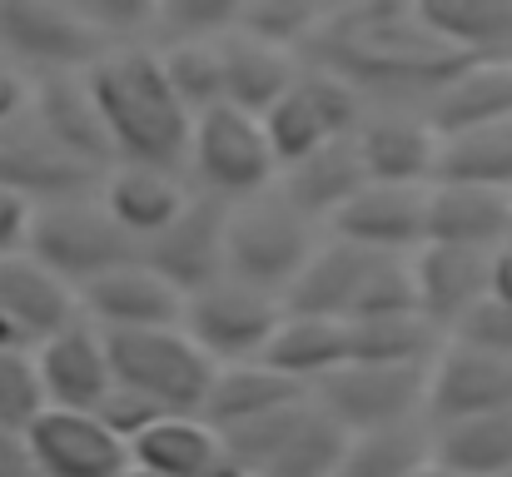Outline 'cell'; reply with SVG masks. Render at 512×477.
<instances>
[{"label": "cell", "mask_w": 512, "mask_h": 477, "mask_svg": "<svg viewBox=\"0 0 512 477\" xmlns=\"http://www.w3.org/2000/svg\"><path fill=\"white\" fill-rule=\"evenodd\" d=\"M110 45L80 10V0H10L0 5V60L40 75H85L95 60H105Z\"/></svg>", "instance_id": "9c48e42d"}, {"label": "cell", "mask_w": 512, "mask_h": 477, "mask_svg": "<svg viewBox=\"0 0 512 477\" xmlns=\"http://www.w3.org/2000/svg\"><path fill=\"white\" fill-rule=\"evenodd\" d=\"M219 443L224 463L249 477H329L348 448V433L319 413L314 398H299L259 423L219 433Z\"/></svg>", "instance_id": "52a82bcc"}, {"label": "cell", "mask_w": 512, "mask_h": 477, "mask_svg": "<svg viewBox=\"0 0 512 477\" xmlns=\"http://www.w3.org/2000/svg\"><path fill=\"white\" fill-rule=\"evenodd\" d=\"M0 477H35L30 448H25V433L0 428Z\"/></svg>", "instance_id": "ee69618b"}, {"label": "cell", "mask_w": 512, "mask_h": 477, "mask_svg": "<svg viewBox=\"0 0 512 477\" xmlns=\"http://www.w3.org/2000/svg\"><path fill=\"white\" fill-rule=\"evenodd\" d=\"M508 477H512V473H508Z\"/></svg>", "instance_id": "681fc988"}, {"label": "cell", "mask_w": 512, "mask_h": 477, "mask_svg": "<svg viewBox=\"0 0 512 477\" xmlns=\"http://www.w3.org/2000/svg\"><path fill=\"white\" fill-rule=\"evenodd\" d=\"M35 353V373H40V393L45 408H65V413H95L115 378H110V353H105V333L90 318H75L70 328H60L55 338H45Z\"/></svg>", "instance_id": "e0dca14e"}, {"label": "cell", "mask_w": 512, "mask_h": 477, "mask_svg": "<svg viewBox=\"0 0 512 477\" xmlns=\"http://www.w3.org/2000/svg\"><path fill=\"white\" fill-rule=\"evenodd\" d=\"M279 318H284V299L249 289V284L224 274V279H214V284H204L184 299L179 328L214 368H229V363H259Z\"/></svg>", "instance_id": "8fae6325"}, {"label": "cell", "mask_w": 512, "mask_h": 477, "mask_svg": "<svg viewBox=\"0 0 512 477\" xmlns=\"http://www.w3.org/2000/svg\"><path fill=\"white\" fill-rule=\"evenodd\" d=\"M30 95H35V80L15 70L10 60H0V130L30 115Z\"/></svg>", "instance_id": "b9f144b4"}, {"label": "cell", "mask_w": 512, "mask_h": 477, "mask_svg": "<svg viewBox=\"0 0 512 477\" xmlns=\"http://www.w3.org/2000/svg\"><path fill=\"white\" fill-rule=\"evenodd\" d=\"M353 155L368 184L428 189L438 174V130L423 105H368L353 130Z\"/></svg>", "instance_id": "4fadbf2b"}, {"label": "cell", "mask_w": 512, "mask_h": 477, "mask_svg": "<svg viewBox=\"0 0 512 477\" xmlns=\"http://www.w3.org/2000/svg\"><path fill=\"white\" fill-rule=\"evenodd\" d=\"M35 209H40V204H30V199L0 189V259L25 254V244H30V224H35Z\"/></svg>", "instance_id": "60d3db41"}, {"label": "cell", "mask_w": 512, "mask_h": 477, "mask_svg": "<svg viewBox=\"0 0 512 477\" xmlns=\"http://www.w3.org/2000/svg\"><path fill=\"white\" fill-rule=\"evenodd\" d=\"M209 477H249V473H239V468H234V463H224V468H219V473H209Z\"/></svg>", "instance_id": "7dc6e473"}, {"label": "cell", "mask_w": 512, "mask_h": 477, "mask_svg": "<svg viewBox=\"0 0 512 477\" xmlns=\"http://www.w3.org/2000/svg\"><path fill=\"white\" fill-rule=\"evenodd\" d=\"M105 214L125 229V239L135 249H145L155 234H165L179 209L194 199L189 179L174 169H155V164H110L95 184Z\"/></svg>", "instance_id": "44dd1931"}, {"label": "cell", "mask_w": 512, "mask_h": 477, "mask_svg": "<svg viewBox=\"0 0 512 477\" xmlns=\"http://www.w3.org/2000/svg\"><path fill=\"white\" fill-rule=\"evenodd\" d=\"M428 458L453 477H508L512 473V408L428 428Z\"/></svg>", "instance_id": "1f68e13d"}, {"label": "cell", "mask_w": 512, "mask_h": 477, "mask_svg": "<svg viewBox=\"0 0 512 477\" xmlns=\"http://www.w3.org/2000/svg\"><path fill=\"white\" fill-rule=\"evenodd\" d=\"M368 179H363V169H358V155H353V140H343V145H329V150H319V155L299 159V164H289L284 174H279V194L299 209V214H309L319 229L339 214L343 204L363 189Z\"/></svg>", "instance_id": "d6a6232c"}, {"label": "cell", "mask_w": 512, "mask_h": 477, "mask_svg": "<svg viewBox=\"0 0 512 477\" xmlns=\"http://www.w3.org/2000/svg\"><path fill=\"white\" fill-rule=\"evenodd\" d=\"M324 10L329 5H309V0H244L234 30H244V35H254V40H264V45L304 60L309 40L324 25Z\"/></svg>", "instance_id": "8d00e7d4"}, {"label": "cell", "mask_w": 512, "mask_h": 477, "mask_svg": "<svg viewBox=\"0 0 512 477\" xmlns=\"http://www.w3.org/2000/svg\"><path fill=\"white\" fill-rule=\"evenodd\" d=\"M30 120L40 125V135L60 155L85 164L90 174H105L115 164L100 105H95V90H90L85 75H40L35 95H30Z\"/></svg>", "instance_id": "ffe728a7"}, {"label": "cell", "mask_w": 512, "mask_h": 477, "mask_svg": "<svg viewBox=\"0 0 512 477\" xmlns=\"http://www.w3.org/2000/svg\"><path fill=\"white\" fill-rule=\"evenodd\" d=\"M319 244H324V229L309 214H299L279 194V184L244 204H229L224 214V274L274 299L294 289V279L304 274Z\"/></svg>", "instance_id": "277c9868"}, {"label": "cell", "mask_w": 512, "mask_h": 477, "mask_svg": "<svg viewBox=\"0 0 512 477\" xmlns=\"http://www.w3.org/2000/svg\"><path fill=\"white\" fill-rule=\"evenodd\" d=\"M224 214H229V204L194 194L170 229L155 234L140 249V259L170 284L179 299H189L194 289L224 279Z\"/></svg>", "instance_id": "2e32d148"}, {"label": "cell", "mask_w": 512, "mask_h": 477, "mask_svg": "<svg viewBox=\"0 0 512 477\" xmlns=\"http://www.w3.org/2000/svg\"><path fill=\"white\" fill-rule=\"evenodd\" d=\"M304 60L244 35V30H229L219 40V75H224V105L244 110V115H269V105L294 85Z\"/></svg>", "instance_id": "f546056e"}, {"label": "cell", "mask_w": 512, "mask_h": 477, "mask_svg": "<svg viewBox=\"0 0 512 477\" xmlns=\"http://www.w3.org/2000/svg\"><path fill=\"white\" fill-rule=\"evenodd\" d=\"M438 140L512 120V65H458L423 105Z\"/></svg>", "instance_id": "4316f807"}, {"label": "cell", "mask_w": 512, "mask_h": 477, "mask_svg": "<svg viewBox=\"0 0 512 477\" xmlns=\"http://www.w3.org/2000/svg\"><path fill=\"white\" fill-rule=\"evenodd\" d=\"M25 448L35 477H115L130 463L125 443L95 413H65V408H45L25 428Z\"/></svg>", "instance_id": "ac0fdd59"}, {"label": "cell", "mask_w": 512, "mask_h": 477, "mask_svg": "<svg viewBox=\"0 0 512 477\" xmlns=\"http://www.w3.org/2000/svg\"><path fill=\"white\" fill-rule=\"evenodd\" d=\"M348 328V363H383V368H428L443 348V333L418 314H383L343 323Z\"/></svg>", "instance_id": "e575fe53"}, {"label": "cell", "mask_w": 512, "mask_h": 477, "mask_svg": "<svg viewBox=\"0 0 512 477\" xmlns=\"http://www.w3.org/2000/svg\"><path fill=\"white\" fill-rule=\"evenodd\" d=\"M75 318H85L80 294L65 279H55L30 254L0 259V338H10L20 348H40L45 338H55Z\"/></svg>", "instance_id": "d6986e66"}, {"label": "cell", "mask_w": 512, "mask_h": 477, "mask_svg": "<svg viewBox=\"0 0 512 477\" xmlns=\"http://www.w3.org/2000/svg\"><path fill=\"white\" fill-rule=\"evenodd\" d=\"M443 343H458V348H473V353H488V358H512V314L498 309L493 299H483L478 309L458 318V328Z\"/></svg>", "instance_id": "ab89813d"}, {"label": "cell", "mask_w": 512, "mask_h": 477, "mask_svg": "<svg viewBox=\"0 0 512 477\" xmlns=\"http://www.w3.org/2000/svg\"><path fill=\"white\" fill-rule=\"evenodd\" d=\"M408 477H453V473H443V468H438V463H433V458H428V463H423V468H418V473H408Z\"/></svg>", "instance_id": "f6af8a7d"}, {"label": "cell", "mask_w": 512, "mask_h": 477, "mask_svg": "<svg viewBox=\"0 0 512 477\" xmlns=\"http://www.w3.org/2000/svg\"><path fill=\"white\" fill-rule=\"evenodd\" d=\"M299 398H309V393L294 388L289 378L269 373L264 363H229V368H214L199 418L214 433H234V428L259 423V418H269V413H279V408H289Z\"/></svg>", "instance_id": "4dcf8cb0"}, {"label": "cell", "mask_w": 512, "mask_h": 477, "mask_svg": "<svg viewBox=\"0 0 512 477\" xmlns=\"http://www.w3.org/2000/svg\"><path fill=\"white\" fill-rule=\"evenodd\" d=\"M284 309L304 318H329V323H358V318L383 314H418L413 309V279L408 259H383L363 254L353 244H339L324 234L294 289L284 294Z\"/></svg>", "instance_id": "3957f363"}, {"label": "cell", "mask_w": 512, "mask_h": 477, "mask_svg": "<svg viewBox=\"0 0 512 477\" xmlns=\"http://www.w3.org/2000/svg\"><path fill=\"white\" fill-rule=\"evenodd\" d=\"M184 299L145 264L130 259L110 274H100L95 284L80 289V314L90 318L100 333H140V328H170L179 323Z\"/></svg>", "instance_id": "7402d4cb"}, {"label": "cell", "mask_w": 512, "mask_h": 477, "mask_svg": "<svg viewBox=\"0 0 512 477\" xmlns=\"http://www.w3.org/2000/svg\"><path fill=\"white\" fill-rule=\"evenodd\" d=\"M512 408V358H488L458 343H443L423 383V428H448L483 413Z\"/></svg>", "instance_id": "5bb4252c"}, {"label": "cell", "mask_w": 512, "mask_h": 477, "mask_svg": "<svg viewBox=\"0 0 512 477\" xmlns=\"http://www.w3.org/2000/svg\"><path fill=\"white\" fill-rule=\"evenodd\" d=\"M433 184H473V189L512 194V120L438 140Z\"/></svg>", "instance_id": "836d02e7"}, {"label": "cell", "mask_w": 512, "mask_h": 477, "mask_svg": "<svg viewBox=\"0 0 512 477\" xmlns=\"http://www.w3.org/2000/svg\"><path fill=\"white\" fill-rule=\"evenodd\" d=\"M95 184H100V174H90L85 164L60 155L40 135V125L30 115L0 130V189H10V194H20L30 204H50V199L85 194Z\"/></svg>", "instance_id": "d4e9b609"}, {"label": "cell", "mask_w": 512, "mask_h": 477, "mask_svg": "<svg viewBox=\"0 0 512 477\" xmlns=\"http://www.w3.org/2000/svg\"><path fill=\"white\" fill-rule=\"evenodd\" d=\"M259 363L279 378H289L294 388L314 393L329 373H339L348 363V328L343 323H329V318H304V314H289L279 318L274 338L264 343Z\"/></svg>", "instance_id": "83f0119b"}, {"label": "cell", "mask_w": 512, "mask_h": 477, "mask_svg": "<svg viewBox=\"0 0 512 477\" xmlns=\"http://www.w3.org/2000/svg\"><path fill=\"white\" fill-rule=\"evenodd\" d=\"M363 110L368 105L358 100V90H348L339 75H329L319 65H299L294 85L264 115V135H269V150L279 159V174L299 159L329 150V145L353 140Z\"/></svg>", "instance_id": "30bf717a"}, {"label": "cell", "mask_w": 512, "mask_h": 477, "mask_svg": "<svg viewBox=\"0 0 512 477\" xmlns=\"http://www.w3.org/2000/svg\"><path fill=\"white\" fill-rule=\"evenodd\" d=\"M488 299L512 314V244H503L498 254H488Z\"/></svg>", "instance_id": "7bdbcfd3"}, {"label": "cell", "mask_w": 512, "mask_h": 477, "mask_svg": "<svg viewBox=\"0 0 512 477\" xmlns=\"http://www.w3.org/2000/svg\"><path fill=\"white\" fill-rule=\"evenodd\" d=\"M458 65H512V0H418Z\"/></svg>", "instance_id": "484cf974"}, {"label": "cell", "mask_w": 512, "mask_h": 477, "mask_svg": "<svg viewBox=\"0 0 512 477\" xmlns=\"http://www.w3.org/2000/svg\"><path fill=\"white\" fill-rule=\"evenodd\" d=\"M423 204H428V189L363 184L339 214L324 224V234L339 239V244L363 249V254L413 259L423 249Z\"/></svg>", "instance_id": "9a60e30c"}, {"label": "cell", "mask_w": 512, "mask_h": 477, "mask_svg": "<svg viewBox=\"0 0 512 477\" xmlns=\"http://www.w3.org/2000/svg\"><path fill=\"white\" fill-rule=\"evenodd\" d=\"M184 179L194 194L219 204H244L279 184V159L269 150L264 120L234 105H214L189 120V155Z\"/></svg>", "instance_id": "5b68a950"}, {"label": "cell", "mask_w": 512, "mask_h": 477, "mask_svg": "<svg viewBox=\"0 0 512 477\" xmlns=\"http://www.w3.org/2000/svg\"><path fill=\"white\" fill-rule=\"evenodd\" d=\"M115 477H155V473H145V468H135V463H125V468H120V473Z\"/></svg>", "instance_id": "bcb514c9"}, {"label": "cell", "mask_w": 512, "mask_h": 477, "mask_svg": "<svg viewBox=\"0 0 512 477\" xmlns=\"http://www.w3.org/2000/svg\"><path fill=\"white\" fill-rule=\"evenodd\" d=\"M160 70L170 80V90L179 95V105L194 115L224 105V75H219V40L214 45H155Z\"/></svg>", "instance_id": "74e56055"}, {"label": "cell", "mask_w": 512, "mask_h": 477, "mask_svg": "<svg viewBox=\"0 0 512 477\" xmlns=\"http://www.w3.org/2000/svg\"><path fill=\"white\" fill-rule=\"evenodd\" d=\"M130 463L155 477H209L224 468V443L199 413H165L130 438Z\"/></svg>", "instance_id": "f1b7e54d"}, {"label": "cell", "mask_w": 512, "mask_h": 477, "mask_svg": "<svg viewBox=\"0 0 512 477\" xmlns=\"http://www.w3.org/2000/svg\"><path fill=\"white\" fill-rule=\"evenodd\" d=\"M512 239V194L473 189V184H428L423 204V244L498 254Z\"/></svg>", "instance_id": "603a6c76"}, {"label": "cell", "mask_w": 512, "mask_h": 477, "mask_svg": "<svg viewBox=\"0 0 512 477\" xmlns=\"http://www.w3.org/2000/svg\"><path fill=\"white\" fill-rule=\"evenodd\" d=\"M25 254L35 264H45L55 279H65L75 294L85 284H95L100 274L140 259V249L125 239V229L105 214L100 194L85 189V194H70V199H50L35 209V224H30V244Z\"/></svg>", "instance_id": "8992f818"}, {"label": "cell", "mask_w": 512, "mask_h": 477, "mask_svg": "<svg viewBox=\"0 0 512 477\" xmlns=\"http://www.w3.org/2000/svg\"><path fill=\"white\" fill-rule=\"evenodd\" d=\"M304 65L339 75L363 105H428V95L458 70L453 50L428 30L418 5L388 0L329 5Z\"/></svg>", "instance_id": "6da1fadb"}, {"label": "cell", "mask_w": 512, "mask_h": 477, "mask_svg": "<svg viewBox=\"0 0 512 477\" xmlns=\"http://www.w3.org/2000/svg\"><path fill=\"white\" fill-rule=\"evenodd\" d=\"M508 244H512V239H508Z\"/></svg>", "instance_id": "c3c4849f"}, {"label": "cell", "mask_w": 512, "mask_h": 477, "mask_svg": "<svg viewBox=\"0 0 512 477\" xmlns=\"http://www.w3.org/2000/svg\"><path fill=\"white\" fill-rule=\"evenodd\" d=\"M423 383L428 368H383V363H343L329 373L309 398L319 413L343 428L348 438L363 433H388V428H413L423 423Z\"/></svg>", "instance_id": "7c38bea8"}, {"label": "cell", "mask_w": 512, "mask_h": 477, "mask_svg": "<svg viewBox=\"0 0 512 477\" xmlns=\"http://www.w3.org/2000/svg\"><path fill=\"white\" fill-rule=\"evenodd\" d=\"M40 413H45V393H40L35 353L0 338V428L25 433Z\"/></svg>", "instance_id": "f35d334b"}, {"label": "cell", "mask_w": 512, "mask_h": 477, "mask_svg": "<svg viewBox=\"0 0 512 477\" xmlns=\"http://www.w3.org/2000/svg\"><path fill=\"white\" fill-rule=\"evenodd\" d=\"M408 279H413V309H418V318L433 323L448 338L458 328V318L488 299V254L423 244L408 259Z\"/></svg>", "instance_id": "cb8c5ba5"}, {"label": "cell", "mask_w": 512, "mask_h": 477, "mask_svg": "<svg viewBox=\"0 0 512 477\" xmlns=\"http://www.w3.org/2000/svg\"><path fill=\"white\" fill-rule=\"evenodd\" d=\"M110 378L115 388L145 398L155 413H199L214 363L184 338V328H140V333H105Z\"/></svg>", "instance_id": "ba28073f"}, {"label": "cell", "mask_w": 512, "mask_h": 477, "mask_svg": "<svg viewBox=\"0 0 512 477\" xmlns=\"http://www.w3.org/2000/svg\"><path fill=\"white\" fill-rule=\"evenodd\" d=\"M428 463V428H388V433H363L348 438L339 468L329 477H408Z\"/></svg>", "instance_id": "d590c367"}, {"label": "cell", "mask_w": 512, "mask_h": 477, "mask_svg": "<svg viewBox=\"0 0 512 477\" xmlns=\"http://www.w3.org/2000/svg\"><path fill=\"white\" fill-rule=\"evenodd\" d=\"M115 164H155L184 174L189 155V110L179 105L170 90L155 45H130V50H110L105 60H95L85 70Z\"/></svg>", "instance_id": "7a4b0ae2"}]
</instances>
